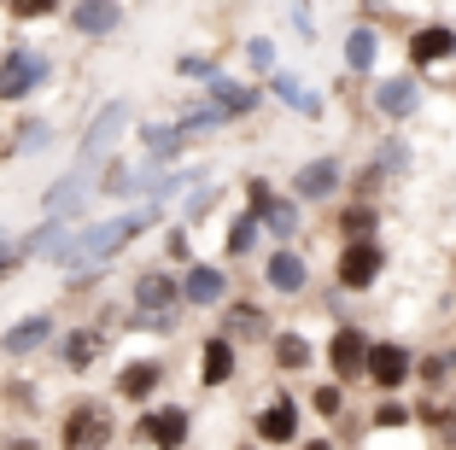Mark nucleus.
<instances>
[{
	"instance_id": "nucleus-31",
	"label": "nucleus",
	"mask_w": 456,
	"mask_h": 450,
	"mask_svg": "<svg viewBox=\"0 0 456 450\" xmlns=\"http://www.w3.org/2000/svg\"><path fill=\"white\" fill-rule=\"evenodd\" d=\"M375 164H380V170H387V176H403V170H410V146H403L398 135H392V141H380Z\"/></svg>"
},
{
	"instance_id": "nucleus-35",
	"label": "nucleus",
	"mask_w": 456,
	"mask_h": 450,
	"mask_svg": "<svg viewBox=\"0 0 456 450\" xmlns=\"http://www.w3.org/2000/svg\"><path fill=\"white\" fill-rule=\"evenodd\" d=\"M24 264H29V258H24V246H18V240H0V287H6V281H12Z\"/></svg>"
},
{
	"instance_id": "nucleus-41",
	"label": "nucleus",
	"mask_w": 456,
	"mask_h": 450,
	"mask_svg": "<svg viewBox=\"0 0 456 450\" xmlns=\"http://www.w3.org/2000/svg\"><path fill=\"white\" fill-rule=\"evenodd\" d=\"M164 252H170V258H188V252H193V246H188V228H170V240H164Z\"/></svg>"
},
{
	"instance_id": "nucleus-29",
	"label": "nucleus",
	"mask_w": 456,
	"mask_h": 450,
	"mask_svg": "<svg viewBox=\"0 0 456 450\" xmlns=\"http://www.w3.org/2000/svg\"><path fill=\"white\" fill-rule=\"evenodd\" d=\"M380 228V211H375V199H351L346 211H339V234L346 240H369Z\"/></svg>"
},
{
	"instance_id": "nucleus-14",
	"label": "nucleus",
	"mask_w": 456,
	"mask_h": 450,
	"mask_svg": "<svg viewBox=\"0 0 456 450\" xmlns=\"http://www.w3.org/2000/svg\"><path fill=\"white\" fill-rule=\"evenodd\" d=\"M264 281H269V292H275V299H298V292L310 287L305 252H293V246H275V252H269V264H264Z\"/></svg>"
},
{
	"instance_id": "nucleus-21",
	"label": "nucleus",
	"mask_w": 456,
	"mask_h": 450,
	"mask_svg": "<svg viewBox=\"0 0 456 450\" xmlns=\"http://www.w3.org/2000/svg\"><path fill=\"white\" fill-rule=\"evenodd\" d=\"M159 386H164V363L159 357H134V363L118 369V397H129V404H147Z\"/></svg>"
},
{
	"instance_id": "nucleus-43",
	"label": "nucleus",
	"mask_w": 456,
	"mask_h": 450,
	"mask_svg": "<svg viewBox=\"0 0 456 450\" xmlns=\"http://www.w3.org/2000/svg\"><path fill=\"white\" fill-rule=\"evenodd\" d=\"M305 450H334V445H328V438H310V445Z\"/></svg>"
},
{
	"instance_id": "nucleus-18",
	"label": "nucleus",
	"mask_w": 456,
	"mask_h": 450,
	"mask_svg": "<svg viewBox=\"0 0 456 450\" xmlns=\"http://www.w3.org/2000/svg\"><path fill=\"white\" fill-rule=\"evenodd\" d=\"M106 328H70L65 340H59V363H65L70 374H82V369H94L100 357H106Z\"/></svg>"
},
{
	"instance_id": "nucleus-37",
	"label": "nucleus",
	"mask_w": 456,
	"mask_h": 450,
	"mask_svg": "<svg viewBox=\"0 0 456 450\" xmlns=\"http://www.w3.org/2000/svg\"><path fill=\"white\" fill-rule=\"evenodd\" d=\"M246 59H252V70H275V41L252 36V41H246Z\"/></svg>"
},
{
	"instance_id": "nucleus-4",
	"label": "nucleus",
	"mask_w": 456,
	"mask_h": 450,
	"mask_svg": "<svg viewBox=\"0 0 456 450\" xmlns=\"http://www.w3.org/2000/svg\"><path fill=\"white\" fill-rule=\"evenodd\" d=\"M47 77H53V59H47V53H36V47H12V53L0 59V106H24Z\"/></svg>"
},
{
	"instance_id": "nucleus-30",
	"label": "nucleus",
	"mask_w": 456,
	"mask_h": 450,
	"mask_svg": "<svg viewBox=\"0 0 456 450\" xmlns=\"http://www.w3.org/2000/svg\"><path fill=\"white\" fill-rule=\"evenodd\" d=\"M0 6H6L18 24H41V18H59V6H65V0H0Z\"/></svg>"
},
{
	"instance_id": "nucleus-10",
	"label": "nucleus",
	"mask_w": 456,
	"mask_h": 450,
	"mask_svg": "<svg viewBox=\"0 0 456 450\" xmlns=\"http://www.w3.org/2000/svg\"><path fill=\"white\" fill-rule=\"evenodd\" d=\"M339 182H346V164L334 152H322V159H310L293 170V199L298 205H322V199H339Z\"/></svg>"
},
{
	"instance_id": "nucleus-24",
	"label": "nucleus",
	"mask_w": 456,
	"mask_h": 450,
	"mask_svg": "<svg viewBox=\"0 0 456 450\" xmlns=\"http://www.w3.org/2000/svg\"><path fill=\"white\" fill-rule=\"evenodd\" d=\"M375 59H380V29L375 24H351V36H346V70H351V77H369Z\"/></svg>"
},
{
	"instance_id": "nucleus-26",
	"label": "nucleus",
	"mask_w": 456,
	"mask_h": 450,
	"mask_svg": "<svg viewBox=\"0 0 456 450\" xmlns=\"http://www.w3.org/2000/svg\"><path fill=\"white\" fill-rule=\"evenodd\" d=\"M223 333L228 340H275V328H269V316L257 305H228V316H223Z\"/></svg>"
},
{
	"instance_id": "nucleus-15",
	"label": "nucleus",
	"mask_w": 456,
	"mask_h": 450,
	"mask_svg": "<svg viewBox=\"0 0 456 450\" xmlns=\"http://www.w3.org/2000/svg\"><path fill=\"white\" fill-rule=\"evenodd\" d=\"M65 24L77 29V36L100 41V36H118L123 29V0H77L65 12Z\"/></svg>"
},
{
	"instance_id": "nucleus-27",
	"label": "nucleus",
	"mask_w": 456,
	"mask_h": 450,
	"mask_svg": "<svg viewBox=\"0 0 456 450\" xmlns=\"http://www.w3.org/2000/svg\"><path fill=\"white\" fill-rule=\"evenodd\" d=\"M269 351H275V369H281V374L310 369V357H316L305 333H275V340H269Z\"/></svg>"
},
{
	"instance_id": "nucleus-42",
	"label": "nucleus",
	"mask_w": 456,
	"mask_h": 450,
	"mask_svg": "<svg viewBox=\"0 0 456 450\" xmlns=\"http://www.w3.org/2000/svg\"><path fill=\"white\" fill-rule=\"evenodd\" d=\"M0 450H36V438H6Z\"/></svg>"
},
{
	"instance_id": "nucleus-12",
	"label": "nucleus",
	"mask_w": 456,
	"mask_h": 450,
	"mask_svg": "<svg viewBox=\"0 0 456 450\" xmlns=\"http://www.w3.org/2000/svg\"><path fill=\"white\" fill-rule=\"evenodd\" d=\"M182 305V281L164 269H141L134 275V316H175Z\"/></svg>"
},
{
	"instance_id": "nucleus-32",
	"label": "nucleus",
	"mask_w": 456,
	"mask_h": 450,
	"mask_svg": "<svg viewBox=\"0 0 456 450\" xmlns=\"http://www.w3.org/2000/svg\"><path fill=\"white\" fill-rule=\"evenodd\" d=\"M310 404H316V415H328V421H334L339 410H346V386H316V392H310Z\"/></svg>"
},
{
	"instance_id": "nucleus-17",
	"label": "nucleus",
	"mask_w": 456,
	"mask_h": 450,
	"mask_svg": "<svg viewBox=\"0 0 456 450\" xmlns=\"http://www.w3.org/2000/svg\"><path fill=\"white\" fill-rule=\"evenodd\" d=\"M53 333H59V322L47 316V310H36V316H18L12 328L0 333V351H6V357H29V351H41Z\"/></svg>"
},
{
	"instance_id": "nucleus-39",
	"label": "nucleus",
	"mask_w": 456,
	"mask_h": 450,
	"mask_svg": "<svg viewBox=\"0 0 456 450\" xmlns=\"http://www.w3.org/2000/svg\"><path fill=\"white\" fill-rule=\"evenodd\" d=\"M375 427H410V410H403V404H392V397H387V404H380V410H375Z\"/></svg>"
},
{
	"instance_id": "nucleus-3",
	"label": "nucleus",
	"mask_w": 456,
	"mask_h": 450,
	"mask_svg": "<svg viewBox=\"0 0 456 450\" xmlns=\"http://www.w3.org/2000/svg\"><path fill=\"white\" fill-rule=\"evenodd\" d=\"M380 275H387V246H380V234L339 240V258H334V281L339 287L346 292H369Z\"/></svg>"
},
{
	"instance_id": "nucleus-13",
	"label": "nucleus",
	"mask_w": 456,
	"mask_h": 450,
	"mask_svg": "<svg viewBox=\"0 0 456 450\" xmlns=\"http://www.w3.org/2000/svg\"><path fill=\"white\" fill-rule=\"evenodd\" d=\"M375 111L387 123H410L421 111V82L410 77V70H398V77H380L375 82Z\"/></svg>"
},
{
	"instance_id": "nucleus-16",
	"label": "nucleus",
	"mask_w": 456,
	"mask_h": 450,
	"mask_svg": "<svg viewBox=\"0 0 456 450\" xmlns=\"http://www.w3.org/2000/svg\"><path fill=\"white\" fill-rule=\"evenodd\" d=\"M252 433H257V445H293V438H298V404H293V392H275V404L257 410Z\"/></svg>"
},
{
	"instance_id": "nucleus-22",
	"label": "nucleus",
	"mask_w": 456,
	"mask_h": 450,
	"mask_svg": "<svg viewBox=\"0 0 456 450\" xmlns=\"http://www.w3.org/2000/svg\"><path fill=\"white\" fill-rule=\"evenodd\" d=\"M211 106L223 111L228 123H234V118H252V111H257V88H246V82H234V77H223V70H216V77H211Z\"/></svg>"
},
{
	"instance_id": "nucleus-5",
	"label": "nucleus",
	"mask_w": 456,
	"mask_h": 450,
	"mask_svg": "<svg viewBox=\"0 0 456 450\" xmlns=\"http://www.w3.org/2000/svg\"><path fill=\"white\" fill-rule=\"evenodd\" d=\"M123 129H129V100H106V111H94V123H88V135H82V146H77V170L106 164Z\"/></svg>"
},
{
	"instance_id": "nucleus-7",
	"label": "nucleus",
	"mask_w": 456,
	"mask_h": 450,
	"mask_svg": "<svg viewBox=\"0 0 456 450\" xmlns=\"http://www.w3.org/2000/svg\"><path fill=\"white\" fill-rule=\"evenodd\" d=\"M410 374H416V351H410L403 340H375L369 345V374H362V380L375 386V392H387V397L403 392Z\"/></svg>"
},
{
	"instance_id": "nucleus-9",
	"label": "nucleus",
	"mask_w": 456,
	"mask_h": 450,
	"mask_svg": "<svg viewBox=\"0 0 456 450\" xmlns=\"http://www.w3.org/2000/svg\"><path fill=\"white\" fill-rule=\"evenodd\" d=\"M403 59H410V70H439L456 59V24H416L410 29V41H403Z\"/></svg>"
},
{
	"instance_id": "nucleus-6",
	"label": "nucleus",
	"mask_w": 456,
	"mask_h": 450,
	"mask_svg": "<svg viewBox=\"0 0 456 450\" xmlns=\"http://www.w3.org/2000/svg\"><path fill=\"white\" fill-rule=\"evenodd\" d=\"M246 193H252V199H246V211L264 217V228L281 240V246H293V234H298V199L293 193H275L264 176H252V182H246Z\"/></svg>"
},
{
	"instance_id": "nucleus-23",
	"label": "nucleus",
	"mask_w": 456,
	"mask_h": 450,
	"mask_svg": "<svg viewBox=\"0 0 456 450\" xmlns=\"http://www.w3.org/2000/svg\"><path fill=\"white\" fill-rule=\"evenodd\" d=\"M141 141H147V164H175L193 135L182 123H141Z\"/></svg>"
},
{
	"instance_id": "nucleus-33",
	"label": "nucleus",
	"mask_w": 456,
	"mask_h": 450,
	"mask_svg": "<svg viewBox=\"0 0 456 450\" xmlns=\"http://www.w3.org/2000/svg\"><path fill=\"white\" fill-rule=\"evenodd\" d=\"M421 421H433V427H439V445L456 450V410H433V404H428V410H421Z\"/></svg>"
},
{
	"instance_id": "nucleus-25",
	"label": "nucleus",
	"mask_w": 456,
	"mask_h": 450,
	"mask_svg": "<svg viewBox=\"0 0 456 450\" xmlns=\"http://www.w3.org/2000/svg\"><path fill=\"white\" fill-rule=\"evenodd\" d=\"M269 94H275V100H287L298 118H322V94H310L305 82L287 77V70H269Z\"/></svg>"
},
{
	"instance_id": "nucleus-1",
	"label": "nucleus",
	"mask_w": 456,
	"mask_h": 450,
	"mask_svg": "<svg viewBox=\"0 0 456 450\" xmlns=\"http://www.w3.org/2000/svg\"><path fill=\"white\" fill-rule=\"evenodd\" d=\"M159 223V205H141V211H123L111 217V223H94V228H77V234L65 240V246H53V269H65V275H88V269L111 264V258L129 246V240H141L147 228Z\"/></svg>"
},
{
	"instance_id": "nucleus-2",
	"label": "nucleus",
	"mask_w": 456,
	"mask_h": 450,
	"mask_svg": "<svg viewBox=\"0 0 456 450\" xmlns=\"http://www.w3.org/2000/svg\"><path fill=\"white\" fill-rule=\"evenodd\" d=\"M111 438H118L111 410L94 404V397H82V404H70V410L59 415V450H106Z\"/></svg>"
},
{
	"instance_id": "nucleus-38",
	"label": "nucleus",
	"mask_w": 456,
	"mask_h": 450,
	"mask_svg": "<svg viewBox=\"0 0 456 450\" xmlns=\"http://www.w3.org/2000/svg\"><path fill=\"white\" fill-rule=\"evenodd\" d=\"M421 386H444V374H451V357H421Z\"/></svg>"
},
{
	"instance_id": "nucleus-8",
	"label": "nucleus",
	"mask_w": 456,
	"mask_h": 450,
	"mask_svg": "<svg viewBox=\"0 0 456 450\" xmlns=\"http://www.w3.org/2000/svg\"><path fill=\"white\" fill-rule=\"evenodd\" d=\"M369 333L362 328H351V322H339L334 333H328V369H334V380L339 386H351V380H362L369 374Z\"/></svg>"
},
{
	"instance_id": "nucleus-36",
	"label": "nucleus",
	"mask_w": 456,
	"mask_h": 450,
	"mask_svg": "<svg viewBox=\"0 0 456 450\" xmlns=\"http://www.w3.org/2000/svg\"><path fill=\"white\" fill-rule=\"evenodd\" d=\"M175 77H200V82H211V77H216V59H205V53H182V59H175Z\"/></svg>"
},
{
	"instance_id": "nucleus-34",
	"label": "nucleus",
	"mask_w": 456,
	"mask_h": 450,
	"mask_svg": "<svg viewBox=\"0 0 456 450\" xmlns=\"http://www.w3.org/2000/svg\"><path fill=\"white\" fill-rule=\"evenodd\" d=\"M47 123H24V129H18V141H12V152H24V159H36V146H47Z\"/></svg>"
},
{
	"instance_id": "nucleus-11",
	"label": "nucleus",
	"mask_w": 456,
	"mask_h": 450,
	"mask_svg": "<svg viewBox=\"0 0 456 450\" xmlns=\"http://www.w3.org/2000/svg\"><path fill=\"white\" fill-rule=\"evenodd\" d=\"M134 438L152 450H182L188 445V410L182 404H164V410H147L134 421Z\"/></svg>"
},
{
	"instance_id": "nucleus-19",
	"label": "nucleus",
	"mask_w": 456,
	"mask_h": 450,
	"mask_svg": "<svg viewBox=\"0 0 456 450\" xmlns=\"http://www.w3.org/2000/svg\"><path fill=\"white\" fill-rule=\"evenodd\" d=\"M223 299H228V275L216 264H193L188 275H182V305L211 310V305H223Z\"/></svg>"
},
{
	"instance_id": "nucleus-20",
	"label": "nucleus",
	"mask_w": 456,
	"mask_h": 450,
	"mask_svg": "<svg viewBox=\"0 0 456 450\" xmlns=\"http://www.w3.org/2000/svg\"><path fill=\"white\" fill-rule=\"evenodd\" d=\"M234 369H240V357H234V340L228 333H211V340L200 345V386H228L234 380Z\"/></svg>"
},
{
	"instance_id": "nucleus-40",
	"label": "nucleus",
	"mask_w": 456,
	"mask_h": 450,
	"mask_svg": "<svg viewBox=\"0 0 456 450\" xmlns=\"http://www.w3.org/2000/svg\"><path fill=\"white\" fill-rule=\"evenodd\" d=\"M211 199H216L211 187H200V193L188 199V211H182V217H188V223H205V211H211Z\"/></svg>"
},
{
	"instance_id": "nucleus-28",
	"label": "nucleus",
	"mask_w": 456,
	"mask_h": 450,
	"mask_svg": "<svg viewBox=\"0 0 456 450\" xmlns=\"http://www.w3.org/2000/svg\"><path fill=\"white\" fill-rule=\"evenodd\" d=\"M257 234H264V217H257V211H240L234 223H228L223 252H228V258H252V252H257Z\"/></svg>"
}]
</instances>
